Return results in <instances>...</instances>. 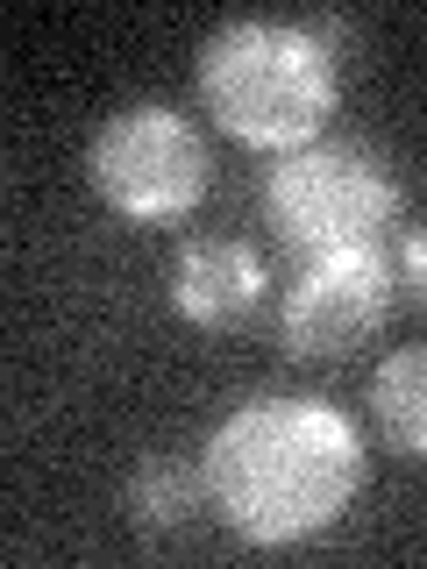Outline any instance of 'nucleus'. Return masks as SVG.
Returning <instances> with one entry per match:
<instances>
[{"label": "nucleus", "mask_w": 427, "mask_h": 569, "mask_svg": "<svg viewBox=\"0 0 427 569\" xmlns=\"http://www.w3.org/2000/svg\"><path fill=\"white\" fill-rule=\"evenodd\" d=\"M207 512L257 548H285L335 527L364 485V441L320 399H249L214 427Z\"/></svg>", "instance_id": "1"}, {"label": "nucleus", "mask_w": 427, "mask_h": 569, "mask_svg": "<svg viewBox=\"0 0 427 569\" xmlns=\"http://www.w3.org/2000/svg\"><path fill=\"white\" fill-rule=\"evenodd\" d=\"M200 100L228 136L307 150L335 114V50L299 22H228L200 50Z\"/></svg>", "instance_id": "2"}, {"label": "nucleus", "mask_w": 427, "mask_h": 569, "mask_svg": "<svg viewBox=\"0 0 427 569\" xmlns=\"http://www.w3.org/2000/svg\"><path fill=\"white\" fill-rule=\"evenodd\" d=\"M391 213H399V178L364 142H307L264 178V228L307 263L378 249Z\"/></svg>", "instance_id": "3"}, {"label": "nucleus", "mask_w": 427, "mask_h": 569, "mask_svg": "<svg viewBox=\"0 0 427 569\" xmlns=\"http://www.w3.org/2000/svg\"><path fill=\"white\" fill-rule=\"evenodd\" d=\"M86 178L129 221H186L214 186V157L178 107H121L86 142Z\"/></svg>", "instance_id": "4"}, {"label": "nucleus", "mask_w": 427, "mask_h": 569, "mask_svg": "<svg viewBox=\"0 0 427 569\" xmlns=\"http://www.w3.org/2000/svg\"><path fill=\"white\" fill-rule=\"evenodd\" d=\"M391 263L378 249H342V257H314L307 271L292 278V292H285L278 307V335L292 356H320V363H335V356L364 349L370 335L385 328L391 313Z\"/></svg>", "instance_id": "5"}, {"label": "nucleus", "mask_w": 427, "mask_h": 569, "mask_svg": "<svg viewBox=\"0 0 427 569\" xmlns=\"http://www.w3.org/2000/svg\"><path fill=\"white\" fill-rule=\"evenodd\" d=\"M264 257L249 242L236 236H200V242H186L178 249V263H171V307L192 320V328H214V335H228V328H242L249 313L264 307Z\"/></svg>", "instance_id": "6"}, {"label": "nucleus", "mask_w": 427, "mask_h": 569, "mask_svg": "<svg viewBox=\"0 0 427 569\" xmlns=\"http://www.w3.org/2000/svg\"><path fill=\"white\" fill-rule=\"evenodd\" d=\"M207 506V470L192 456H142L129 470V485H121V512H129V527L142 533V541H171V533H186L192 520H200Z\"/></svg>", "instance_id": "7"}, {"label": "nucleus", "mask_w": 427, "mask_h": 569, "mask_svg": "<svg viewBox=\"0 0 427 569\" xmlns=\"http://www.w3.org/2000/svg\"><path fill=\"white\" fill-rule=\"evenodd\" d=\"M370 406H378V435L391 449L406 462H427V349L385 356L378 385H370Z\"/></svg>", "instance_id": "8"}, {"label": "nucleus", "mask_w": 427, "mask_h": 569, "mask_svg": "<svg viewBox=\"0 0 427 569\" xmlns=\"http://www.w3.org/2000/svg\"><path fill=\"white\" fill-rule=\"evenodd\" d=\"M399 284H406V299L427 313V228H414V236L399 242Z\"/></svg>", "instance_id": "9"}]
</instances>
